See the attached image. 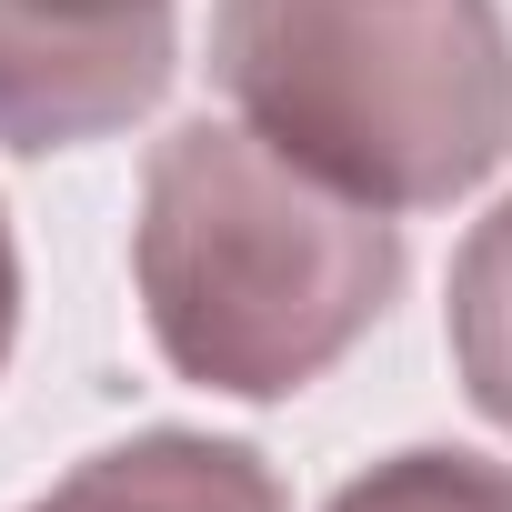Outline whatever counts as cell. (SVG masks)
Here are the masks:
<instances>
[{"mask_svg": "<svg viewBox=\"0 0 512 512\" xmlns=\"http://www.w3.org/2000/svg\"><path fill=\"white\" fill-rule=\"evenodd\" d=\"M131 282L181 382L282 402L392 312L402 231L251 121H181L141 171Z\"/></svg>", "mask_w": 512, "mask_h": 512, "instance_id": "obj_1", "label": "cell"}, {"mask_svg": "<svg viewBox=\"0 0 512 512\" xmlns=\"http://www.w3.org/2000/svg\"><path fill=\"white\" fill-rule=\"evenodd\" d=\"M231 111L372 211H432L512 151L502 0H221Z\"/></svg>", "mask_w": 512, "mask_h": 512, "instance_id": "obj_2", "label": "cell"}, {"mask_svg": "<svg viewBox=\"0 0 512 512\" xmlns=\"http://www.w3.org/2000/svg\"><path fill=\"white\" fill-rule=\"evenodd\" d=\"M181 0H0V151H81L171 91Z\"/></svg>", "mask_w": 512, "mask_h": 512, "instance_id": "obj_3", "label": "cell"}, {"mask_svg": "<svg viewBox=\"0 0 512 512\" xmlns=\"http://www.w3.org/2000/svg\"><path fill=\"white\" fill-rule=\"evenodd\" d=\"M31 512H292L272 462L251 442H211V432H141L91 452L71 482H51Z\"/></svg>", "mask_w": 512, "mask_h": 512, "instance_id": "obj_4", "label": "cell"}, {"mask_svg": "<svg viewBox=\"0 0 512 512\" xmlns=\"http://www.w3.org/2000/svg\"><path fill=\"white\" fill-rule=\"evenodd\" d=\"M452 362H462V392L512 432V201L472 221L452 262Z\"/></svg>", "mask_w": 512, "mask_h": 512, "instance_id": "obj_5", "label": "cell"}, {"mask_svg": "<svg viewBox=\"0 0 512 512\" xmlns=\"http://www.w3.org/2000/svg\"><path fill=\"white\" fill-rule=\"evenodd\" d=\"M332 512H512V472L472 452H392L332 492Z\"/></svg>", "mask_w": 512, "mask_h": 512, "instance_id": "obj_6", "label": "cell"}, {"mask_svg": "<svg viewBox=\"0 0 512 512\" xmlns=\"http://www.w3.org/2000/svg\"><path fill=\"white\" fill-rule=\"evenodd\" d=\"M11 332H21V251H11V221H0V362H11Z\"/></svg>", "mask_w": 512, "mask_h": 512, "instance_id": "obj_7", "label": "cell"}]
</instances>
